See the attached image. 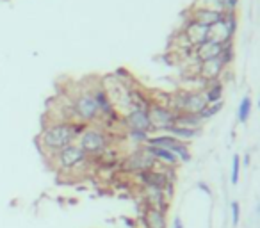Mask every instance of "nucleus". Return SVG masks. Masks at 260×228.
Wrapping results in <instances>:
<instances>
[{
  "label": "nucleus",
  "mask_w": 260,
  "mask_h": 228,
  "mask_svg": "<svg viewBox=\"0 0 260 228\" xmlns=\"http://www.w3.org/2000/svg\"><path fill=\"white\" fill-rule=\"evenodd\" d=\"M73 113L75 116L80 119V123H93L100 118V111L98 105H96V100H95L93 93H80L73 102Z\"/></svg>",
  "instance_id": "nucleus-5"
},
{
  "label": "nucleus",
  "mask_w": 260,
  "mask_h": 228,
  "mask_svg": "<svg viewBox=\"0 0 260 228\" xmlns=\"http://www.w3.org/2000/svg\"><path fill=\"white\" fill-rule=\"evenodd\" d=\"M166 134L173 136V137L178 139V141H184V143H187V141H191V139L198 137V136L201 134V129H186V127L173 125V127L167 130Z\"/></svg>",
  "instance_id": "nucleus-16"
},
{
  "label": "nucleus",
  "mask_w": 260,
  "mask_h": 228,
  "mask_svg": "<svg viewBox=\"0 0 260 228\" xmlns=\"http://www.w3.org/2000/svg\"><path fill=\"white\" fill-rule=\"evenodd\" d=\"M54 160L57 164V168L63 169V171H73V169L80 168V166H86L89 157L84 154V150L80 148L79 144L73 143V144H68L61 152H57L54 155Z\"/></svg>",
  "instance_id": "nucleus-4"
},
{
  "label": "nucleus",
  "mask_w": 260,
  "mask_h": 228,
  "mask_svg": "<svg viewBox=\"0 0 260 228\" xmlns=\"http://www.w3.org/2000/svg\"><path fill=\"white\" fill-rule=\"evenodd\" d=\"M221 52H223V45L217 43V41H212V40H207L205 43H201V45L192 48V55H194L196 63L217 59V57L221 55Z\"/></svg>",
  "instance_id": "nucleus-11"
},
{
  "label": "nucleus",
  "mask_w": 260,
  "mask_h": 228,
  "mask_svg": "<svg viewBox=\"0 0 260 228\" xmlns=\"http://www.w3.org/2000/svg\"><path fill=\"white\" fill-rule=\"evenodd\" d=\"M142 228H167V210L153 207H142L141 214Z\"/></svg>",
  "instance_id": "nucleus-9"
},
{
  "label": "nucleus",
  "mask_w": 260,
  "mask_h": 228,
  "mask_svg": "<svg viewBox=\"0 0 260 228\" xmlns=\"http://www.w3.org/2000/svg\"><path fill=\"white\" fill-rule=\"evenodd\" d=\"M144 148H146V152L150 155H152L153 159L157 160L159 164H162V166H169V168H177L178 164H180V160H178V157L173 152H169V150L166 148H157V146H148V144H144Z\"/></svg>",
  "instance_id": "nucleus-13"
},
{
  "label": "nucleus",
  "mask_w": 260,
  "mask_h": 228,
  "mask_svg": "<svg viewBox=\"0 0 260 228\" xmlns=\"http://www.w3.org/2000/svg\"><path fill=\"white\" fill-rule=\"evenodd\" d=\"M175 125H178V127H186V129H201V127H203V121H201L200 114L177 113Z\"/></svg>",
  "instance_id": "nucleus-15"
},
{
  "label": "nucleus",
  "mask_w": 260,
  "mask_h": 228,
  "mask_svg": "<svg viewBox=\"0 0 260 228\" xmlns=\"http://www.w3.org/2000/svg\"><path fill=\"white\" fill-rule=\"evenodd\" d=\"M223 20H225L228 30L236 36V32H237V15L236 13H225V18H223Z\"/></svg>",
  "instance_id": "nucleus-23"
},
{
  "label": "nucleus",
  "mask_w": 260,
  "mask_h": 228,
  "mask_svg": "<svg viewBox=\"0 0 260 228\" xmlns=\"http://www.w3.org/2000/svg\"><path fill=\"white\" fill-rule=\"evenodd\" d=\"M148 116H150V123H152L153 132H162V134H166L167 130L175 125L177 113L169 109L167 105L153 104L152 102L150 109H148Z\"/></svg>",
  "instance_id": "nucleus-6"
},
{
  "label": "nucleus",
  "mask_w": 260,
  "mask_h": 228,
  "mask_svg": "<svg viewBox=\"0 0 260 228\" xmlns=\"http://www.w3.org/2000/svg\"><path fill=\"white\" fill-rule=\"evenodd\" d=\"M198 187H200L201 191H203V193H207V194H209V196H211V194H212L211 187H209V185H207L205 182H200V183H198Z\"/></svg>",
  "instance_id": "nucleus-25"
},
{
  "label": "nucleus",
  "mask_w": 260,
  "mask_h": 228,
  "mask_svg": "<svg viewBox=\"0 0 260 228\" xmlns=\"http://www.w3.org/2000/svg\"><path fill=\"white\" fill-rule=\"evenodd\" d=\"M203 98H205L207 105L223 102V93H225V82L223 80H216V82H207V88L203 91Z\"/></svg>",
  "instance_id": "nucleus-14"
},
{
  "label": "nucleus",
  "mask_w": 260,
  "mask_h": 228,
  "mask_svg": "<svg viewBox=\"0 0 260 228\" xmlns=\"http://www.w3.org/2000/svg\"><path fill=\"white\" fill-rule=\"evenodd\" d=\"M240 155L236 154L232 157V171H230V183L232 185H237L240 179Z\"/></svg>",
  "instance_id": "nucleus-18"
},
{
  "label": "nucleus",
  "mask_w": 260,
  "mask_h": 228,
  "mask_svg": "<svg viewBox=\"0 0 260 228\" xmlns=\"http://www.w3.org/2000/svg\"><path fill=\"white\" fill-rule=\"evenodd\" d=\"M225 71H226V66L221 63L219 57H217V59L198 63V66H196V73L200 75L205 82H216V80H221V77L225 75Z\"/></svg>",
  "instance_id": "nucleus-8"
},
{
  "label": "nucleus",
  "mask_w": 260,
  "mask_h": 228,
  "mask_svg": "<svg viewBox=\"0 0 260 228\" xmlns=\"http://www.w3.org/2000/svg\"><path fill=\"white\" fill-rule=\"evenodd\" d=\"M240 164H244V166H248V164H250V155H246L244 159L240 160Z\"/></svg>",
  "instance_id": "nucleus-27"
},
{
  "label": "nucleus",
  "mask_w": 260,
  "mask_h": 228,
  "mask_svg": "<svg viewBox=\"0 0 260 228\" xmlns=\"http://www.w3.org/2000/svg\"><path fill=\"white\" fill-rule=\"evenodd\" d=\"M219 61L225 66L232 65V61H234V41L223 45V52H221V55H219Z\"/></svg>",
  "instance_id": "nucleus-20"
},
{
  "label": "nucleus",
  "mask_w": 260,
  "mask_h": 228,
  "mask_svg": "<svg viewBox=\"0 0 260 228\" xmlns=\"http://www.w3.org/2000/svg\"><path fill=\"white\" fill-rule=\"evenodd\" d=\"M184 36H186V40L189 41V45L194 48V46L201 45V43H205L209 40V27L201 23H196V22H192L191 18L187 20V23L184 25V29H182Z\"/></svg>",
  "instance_id": "nucleus-10"
},
{
  "label": "nucleus",
  "mask_w": 260,
  "mask_h": 228,
  "mask_svg": "<svg viewBox=\"0 0 260 228\" xmlns=\"http://www.w3.org/2000/svg\"><path fill=\"white\" fill-rule=\"evenodd\" d=\"M223 105H225V102H217V104H212V105H207L205 109L200 113V118L201 121H207V119L214 118L217 113H219L221 109H223Z\"/></svg>",
  "instance_id": "nucleus-19"
},
{
  "label": "nucleus",
  "mask_w": 260,
  "mask_h": 228,
  "mask_svg": "<svg viewBox=\"0 0 260 228\" xmlns=\"http://www.w3.org/2000/svg\"><path fill=\"white\" fill-rule=\"evenodd\" d=\"M173 228H184V221L180 219V216H177V218L173 219Z\"/></svg>",
  "instance_id": "nucleus-26"
},
{
  "label": "nucleus",
  "mask_w": 260,
  "mask_h": 228,
  "mask_svg": "<svg viewBox=\"0 0 260 228\" xmlns=\"http://www.w3.org/2000/svg\"><path fill=\"white\" fill-rule=\"evenodd\" d=\"M77 144L84 150V154L91 159V157H100V155L111 146V139H109L105 130L89 127V129H86L82 134L79 136Z\"/></svg>",
  "instance_id": "nucleus-2"
},
{
  "label": "nucleus",
  "mask_w": 260,
  "mask_h": 228,
  "mask_svg": "<svg viewBox=\"0 0 260 228\" xmlns=\"http://www.w3.org/2000/svg\"><path fill=\"white\" fill-rule=\"evenodd\" d=\"M189 18L192 22H196V23L205 25V27H212V25H216L217 22H221L225 18V13L214 11V9H203V7H192Z\"/></svg>",
  "instance_id": "nucleus-12"
},
{
  "label": "nucleus",
  "mask_w": 260,
  "mask_h": 228,
  "mask_svg": "<svg viewBox=\"0 0 260 228\" xmlns=\"http://www.w3.org/2000/svg\"><path fill=\"white\" fill-rule=\"evenodd\" d=\"M88 129L84 123H75V121H55V123L47 125L43 132L40 134V144L47 154L54 157L57 152L66 148L68 144H73L79 136Z\"/></svg>",
  "instance_id": "nucleus-1"
},
{
  "label": "nucleus",
  "mask_w": 260,
  "mask_h": 228,
  "mask_svg": "<svg viewBox=\"0 0 260 228\" xmlns=\"http://www.w3.org/2000/svg\"><path fill=\"white\" fill-rule=\"evenodd\" d=\"M259 107H260V100H259Z\"/></svg>",
  "instance_id": "nucleus-29"
},
{
  "label": "nucleus",
  "mask_w": 260,
  "mask_h": 228,
  "mask_svg": "<svg viewBox=\"0 0 260 228\" xmlns=\"http://www.w3.org/2000/svg\"><path fill=\"white\" fill-rule=\"evenodd\" d=\"M148 137H150V134H146V132H138V130H128V139L132 141V143L139 144V146H144L148 141Z\"/></svg>",
  "instance_id": "nucleus-21"
},
{
  "label": "nucleus",
  "mask_w": 260,
  "mask_h": 228,
  "mask_svg": "<svg viewBox=\"0 0 260 228\" xmlns=\"http://www.w3.org/2000/svg\"><path fill=\"white\" fill-rule=\"evenodd\" d=\"M237 5H239V0H221L223 13H236Z\"/></svg>",
  "instance_id": "nucleus-24"
},
{
  "label": "nucleus",
  "mask_w": 260,
  "mask_h": 228,
  "mask_svg": "<svg viewBox=\"0 0 260 228\" xmlns=\"http://www.w3.org/2000/svg\"><path fill=\"white\" fill-rule=\"evenodd\" d=\"M230 212H232V227H239L240 223V204L239 202H232L230 204Z\"/></svg>",
  "instance_id": "nucleus-22"
},
{
  "label": "nucleus",
  "mask_w": 260,
  "mask_h": 228,
  "mask_svg": "<svg viewBox=\"0 0 260 228\" xmlns=\"http://www.w3.org/2000/svg\"><path fill=\"white\" fill-rule=\"evenodd\" d=\"M155 164H157V160L148 154L146 148H144V146H138V148L134 150V152H130V154L121 160V169L125 173L134 177V175L142 173V171L153 169L155 168Z\"/></svg>",
  "instance_id": "nucleus-3"
},
{
  "label": "nucleus",
  "mask_w": 260,
  "mask_h": 228,
  "mask_svg": "<svg viewBox=\"0 0 260 228\" xmlns=\"http://www.w3.org/2000/svg\"><path fill=\"white\" fill-rule=\"evenodd\" d=\"M257 214H260V205H259V207H257Z\"/></svg>",
  "instance_id": "nucleus-28"
},
{
  "label": "nucleus",
  "mask_w": 260,
  "mask_h": 228,
  "mask_svg": "<svg viewBox=\"0 0 260 228\" xmlns=\"http://www.w3.org/2000/svg\"><path fill=\"white\" fill-rule=\"evenodd\" d=\"M123 125L127 130H138V132H146L152 136V123H150V116L148 111L144 109H128V113L123 116Z\"/></svg>",
  "instance_id": "nucleus-7"
},
{
  "label": "nucleus",
  "mask_w": 260,
  "mask_h": 228,
  "mask_svg": "<svg viewBox=\"0 0 260 228\" xmlns=\"http://www.w3.org/2000/svg\"><path fill=\"white\" fill-rule=\"evenodd\" d=\"M251 116V96L246 94L244 98L240 100L239 107H237V121L244 125Z\"/></svg>",
  "instance_id": "nucleus-17"
}]
</instances>
